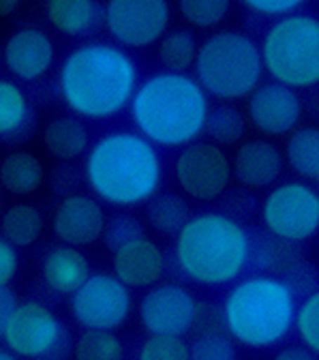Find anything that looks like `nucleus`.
<instances>
[{
    "mask_svg": "<svg viewBox=\"0 0 319 360\" xmlns=\"http://www.w3.org/2000/svg\"><path fill=\"white\" fill-rule=\"evenodd\" d=\"M283 281L289 285V290L296 296H308L315 290H319V273H317V268L313 264L304 262V259L289 270V273L283 277Z\"/></svg>",
    "mask_w": 319,
    "mask_h": 360,
    "instance_id": "37",
    "label": "nucleus"
},
{
    "mask_svg": "<svg viewBox=\"0 0 319 360\" xmlns=\"http://www.w3.org/2000/svg\"><path fill=\"white\" fill-rule=\"evenodd\" d=\"M225 330V320H223V309L214 307L210 302H200L197 313H195V322H193V333L206 335V333H221Z\"/></svg>",
    "mask_w": 319,
    "mask_h": 360,
    "instance_id": "38",
    "label": "nucleus"
},
{
    "mask_svg": "<svg viewBox=\"0 0 319 360\" xmlns=\"http://www.w3.org/2000/svg\"><path fill=\"white\" fill-rule=\"evenodd\" d=\"M285 165L300 180H315L319 174V124L298 127L285 142Z\"/></svg>",
    "mask_w": 319,
    "mask_h": 360,
    "instance_id": "26",
    "label": "nucleus"
},
{
    "mask_svg": "<svg viewBox=\"0 0 319 360\" xmlns=\"http://www.w3.org/2000/svg\"><path fill=\"white\" fill-rule=\"evenodd\" d=\"M18 304H20V300L11 288H0V324H5L11 318Z\"/></svg>",
    "mask_w": 319,
    "mask_h": 360,
    "instance_id": "41",
    "label": "nucleus"
},
{
    "mask_svg": "<svg viewBox=\"0 0 319 360\" xmlns=\"http://www.w3.org/2000/svg\"><path fill=\"white\" fill-rule=\"evenodd\" d=\"M247 124H249L247 114L238 105L219 103V105L210 108L204 135L208 142H212L221 148L236 146V144L240 146L245 133H247Z\"/></svg>",
    "mask_w": 319,
    "mask_h": 360,
    "instance_id": "29",
    "label": "nucleus"
},
{
    "mask_svg": "<svg viewBox=\"0 0 319 360\" xmlns=\"http://www.w3.org/2000/svg\"><path fill=\"white\" fill-rule=\"evenodd\" d=\"M245 7L255 15H261L266 20H275V22L302 11L300 0H247Z\"/></svg>",
    "mask_w": 319,
    "mask_h": 360,
    "instance_id": "36",
    "label": "nucleus"
},
{
    "mask_svg": "<svg viewBox=\"0 0 319 360\" xmlns=\"http://www.w3.org/2000/svg\"><path fill=\"white\" fill-rule=\"evenodd\" d=\"M230 7V0H180L178 13L189 26L208 30L227 18Z\"/></svg>",
    "mask_w": 319,
    "mask_h": 360,
    "instance_id": "31",
    "label": "nucleus"
},
{
    "mask_svg": "<svg viewBox=\"0 0 319 360\" xmlns=\"http://www.w3.org/2000/svg\"><path fill=\"white\" fill-rule=\"evenodd\" d=\"M73 180H75V169H73V167L60 165V167L54 169L50 185H52V189H54L56 193H63V198H65V195L77 193V191H73V189H75V183H73Z\"/></svg>",
    "mask_w": 319,
    "mask_h": 360,
    "instance_id": "40",
    "label": "nucleus"
},
{
    "mask_svg": "<svg viewBox=\"0 0 319 360\" xmlns=\"http://www.w3.org/2000/svg\"><path fill=\"white\" fill-rule=\"evenodd\" d=\"M251 262L259 268L261 275H272L283 279L294 266L302 262V251L300 245L281 240L266 234H259L253 238V255Z\"/></svg>",
    "mask_w": 319,
    "mask_h": 360,
    "instance_id": "24",
    "label": "nucleus"
},
{
    "mask_svg": "<svg viewBox=\"0 0 319 360\" xmlns=\"http://www.w3.org/2000/svg\"><path fill=\"white\" fill-rule=\"evenodd\" d=\"M131 309V288L114 273H93L71 296V315L84 330H118Z\"/></svg>",
    "mask_w": 319,
    "mask_h": 360,
    "instance_id": "12",
    "label": "nucleus"
},
{
    "mask_svg": "<svg viewBox=\"0 0 319 360\" xmlns=\"http://www.w3.org/2000/svg\"><path fill=\"white\" fill-rule=\"evenodd\" d=\"M191 360H236V341L227 330L197 335L191 341Z\"/></svg>",
    "mask_w": 319,
    "mask_h": 360,
    "instance_id": "34",
    "label": "nucleus"
},
{
    "mask_svg": "<svg viewBox=\"0 0 319 360\" xmlns=\"http://www.w3.org/2000/svg\"><path fill=\"white\" fill-rule=\"evenodd\" d=\"M193 71L208 97L221 103L249 99L266 75L257 41L240 30H219L206 37Z\"/></svg>",
    "mask_w": 319,
    "mask_h": 360,
    "instance_id": "6",
    "label": "nucleus"
},
{
    "mask_svg": "<svg viewBox=\"0 0 319 360\" xmlns=\"http://www.w3.org/2000/svg\"><path fill=\"white\" fill-rule=\"evenodd\" d=\"M18 268H20L18 249L7 240H0V288L11 285V281L18 275Z\"/></svg>",
    "mask_w": 319,
    "mask_h": 360,
    "instance_id": "39",
    "label": "nucleus"
},
{
    "mask_svg": "<svg viewBox=\"0 0 319 360\" xmlns=\"http://www.w3.org/2000/svg\"><path fill=\"white\" fill-rule=\"evenodd\" d=\"M140 69L129 52L110 41H86L58 69V93L82 120H110L131 108L140 88Z\"/></svg>",
    "mask_w": 319,
    "mask_h": 360,
    "instance_id": "1",
    "label": "nucleus"
},
{
    "mask_svg": "<svg viewBox=\"0 0 319 360\" xmlns=\"http://www.w3.org/2000/svg\"><path fill=\"white\" fill-rule=\"evenodd\" d=\"M34 127V112L30 99L13 79L0 82V135L5 142L26 140Z\"/></svg>",
    "mask_w": 319,
    "mask_h": 360,
    "instance_id": "22",
    "label": "nucleus"
},
{
    "mask_svg": "<svg viewBox=\"0 0 319 360\" xmlns=\"http://www.w3.org/2000/svg\"><path fill=\"white\" fill-rule=\"evenodd\" d=\"M191 206L185 195L178 193H157L148 204H146V219L150 228L161 234V236H178L185 225L191 221Z\"/></svg>",
    "mask_w": 319,
    "mask_h": 360,
    "instance_id": "27",
    "label": "nucleus"
},
{
    "mask_svg": "<svg viewBox=\"0 0 319 360\" xmlns=\"http://www.w3.org/2000/svg\"><path fill=\"white\" fill-rule=\"evenodd\" d=\"M294 330L298 333L302 345L319 356V290L304 296V300L298 304Z\"/></svg>",
    "mask_w": 319,
    "mask_h": 360,
    "instance_id": "33",
    "label": "nucleus"
},
{
    "mask_svg": "<svg viewBox=\"0 0 319 360\" xmlns=\"http://www.w3.org/2000/svg\"><path fill=\"white\" fill-rule=\"evenodd\" d=\"M45 180V167L41 159L30 150H13L0 165V185L11 195L26 198L41 189Z\"/></svg>",
    "mask_w": 319,
    "mask_h": 360,
    "instance_id": "23",
    "label": "nucleus"
},
{
    "mask_svg": "<svg viewBox=\"0 0 319 360\" xmlns=\"http://www.w3.org/2000/svg\"><path fill=\"white\" fill-rule=\"evenodd\" d=\"M259 217L270 236L302 245L319 234V189L306 180L279 183L266 193Z\"/></svg>",
    "mask_w": 319,
    "mask_h": 360,
    "instance_id": "9",
    "label": "nucleus"
},
{
    "mask_svg": "<svg viewBox=\"0 0 319 360\" xmlns=\"http://www.w3.org/2000/svg\"><path fill=\"white\" fill-rule=\"evenodd\" d=\"M253 236L240 219L206 210L193 214L174 238L176 268L189 281L206 288L236 283L251 264Z\"/></svg>",
    "mask_w": 319,
    "mask_h": 360,
    "instance_id": "4",
    "label": "nucleus"
},
{
    "mask_svg": "<svg viewBox=\"0 0 319 360\" xmlns=\"http://www.w3.org/2000/svg\"><path fill=\"white\" fill-rule=\"evenodd\" d=\"M197 304L200 302L185 285L169 281L146 290L138 313L148 335L185 337L193 330Z\"/></svg>",
    "mask_w": 319,
    "mask_h": 360,
    "instance_id": "13",
    "label": "nucleus"
},
{
    "mask_svg": "<svg viewBox=\"0 0 319 360\" xmlns=\"http://www.w3.org/2000/svg\"><path fill=\"white\" fill-rule=\"evenodd\" d=\"M144 225L140 219H135L133 214H114L108 219V225H105V234H103V243L105 247L114 253L118 251L120 247L138 240V238H144Z\"/></svg>",
    "mask_w": 319,
    "mask_h": 360,
    "instance_id": "35",
    "label": "nucleus"
},
{
    "mask_svg": "<svg viewBox=\"0 0 319 360\" xmlns=\"http://www.w3.org/2000/svg\"><path fill=\"white\" fill-rule=\"evenodd\" d=\"M270 82L292 90L319 86V18L298 11L268 26L259 43Z\"/></svg>",
    "mask_w": 319,
    "mask_h": 360,
    "instance_id": "7",
    "label": "nucleus"
},
{
    "mask_svg": "<svg viewBox=\"0 0 319 360\" xmlns=\"http://www.w3.org/2000/svg\"><path fill=\"white\" fill-rule=\"evenodd\" d=\"M200 54V43L195 34L187 28H174L169 30L157 45V58L167 73H182L187 75L195 69Z\"/></svg>",
    "mask_w": 319,
    "mask_h": 360,
    "instance_id": "28",
    "label": "nucleus"
},
{
    "mask_svg": "<svg viewBox=\"0 0 319 360\" xmlns=\"http://www.w3.org/2000/svg\"><path fill=\"white\" fill-rule=\"evenodd\" d=\"M108 214L103 202L88 193H71L60 198L52 214V232L60 245L90 247L103 238Z\"/></svg>",
    "mask_w": 319,
    "mask_h": 360,
    "instance_id": "15",
    "label": "nucleus"
},
{
    "mask_svg": "<svg viewBox=\"0 0 319 360\" xmlns=\"http://www.w3.org/2000/svg\"><path fill=\"white\" fill-rule=\"evenodd\" d=\"M90 275V262L77 247H52L41 262V279L45 288L58 296H73Z\"/></svg>",
    "mask_w": 319,
    "mask_h": 360,
    "instance_id": "19",
    "label": "nucleus"
},
{
    "mask_svg": "<svg viewBox=\"0 0 319 360\" xmlns=\"http://www.w3.org/2000/svg\"><path fill=\"white\" fill-rule=\"evenodd\" d=\"M18 7H20L18 0H0V15H3V18H9Z\"/></svg>",
    "mask_w": 319,
    "mask_h": 360,
    "instance_id": "44",
    "label": "nucleus"
},
{
    "mask_svg": "<svg viewBox=\"0 0 319 360\" xmlns=\"http://www.w3.org/2000/svg\"><path fill=\"white\" fill-rule=\"evenodd\" d=\"M45 18L56 32L82 39L103 26V7L95 0H50L45 5Z\"/></svg>",
    "mask_w": 319,
    "mask_h": 360,
    "instance_id": "20",
    "label": "nucleus"
},
{
    "mask_svg": "<svg viewBox=\"0 0 319 360\" xmlns=\"http://www.w3.org/2000/svg\"><path fill=\"white\" fill-rule=\"evenodd\" d=\"M73 360H124V343L116 330H82L73 341Z\"/></svg>",
    "mask_w": 319,
    "mask_h": 360,
    "instance_id": "30",
    "label": "nucleus"
},
{
    "mask_svg": "<svg viewBox=\"0 0 319 360\" xmlns=\"http://www.w3.org/2000/svg\"><path fill=\"white\" fill-rule=\"evenodd\" d=\"M304 112L319 124V86L308 90V99L304 101Z\"/></svg>",
    "mask_w": 319,
    "mask_h": 360,
    "instance_id": "43",
    "label": "nucleus"
},
{
    "mask_svg": "<svg viewBox=\"0 0 319 360\" xmlns=\"http://www.w3.org/2000/svg\"><path fill=\"white\" fill-rule=\"evenodd\" d=\"M225 330L236 343L266 349L281 343L296 326V294L272 275H251L232 285L221 304Z\"/></svg>",
    "mask_w": 319,
    "mask_h": 360,
    "instance_id": "5",
    "label": "nucleus"
},
{
    "mask_svg": "<svg viewBox=\"0 0 319 360\" xmlns=\"http://www.w3.org/2000/svg\"><path fill=\"white\" fill-rule=\"evenodd\" d=\"M167 259L148 236L133 240L112 253V273L131 290H150L163 283Z\"/></svg>",
    "mask_w": 319,
    "mask_h": 360,
    "instance_id": "18",
    "label": "nucleus"
},
{
    "mask_svg": "<svg viewBox=\"0 0 319 360\" xmlns=\"http://www.w3.org/2000/svg\"><path fill=\"white\" fill-rule=\"evenodd\" d=\"M5 349L22 360H67L73 341L58 315L39 300H24L11 318L0 324Z\"/></svg>",
    "mask_w": 319,
    "mask_h": 360,
    "instance_id": "8",
    "label": "nucleus"
},
{
    "mask_svg": "<svg viewBox=\"0 0 319 360\" xmlns=\"http://www.w3.org/2000/svg\"><path fill=\"white\" fill-rule=\"evenodd\" d=\"M210 108L195 75L159 71L140 84L129 112L135 131L157 148H185L204 135Z\"/></svg>",
    "mask_w": 319,
    "mask_h": 360,
    "instance_id": "3",
    "label": "nucleus"
},
{
    "mask_svg": "<svg viewBox=\"0 0 319 360\" xmlns=\"http://www.w3.org/2000/svg\"><path fill=\"white\" fill-rule=\"evenodd\" d=\"M45 228L43 214L32 204H13L3 212L0 219V234L3 240L11 243L15 249H28L39 243Z\"/></svg>",
    "mask_w": 319,
    "mask_h": 360,
    "instance_id": "25",
    "label": "nucleus"
},
{
    "mask_svg": "<svg viewBox=\"0 0 319 360\" xmlns=\"http://www.w3.org/2000/svg\"><path fill=\"white\" fill-rule=\"evenodd\" d=\"M41 142L50 157L63 163H69V161L79 159L82 155H88L90 146H93L90 144V133L84 120L73 114H63V116L52 118L43 127Z\"/></svg>",
    "mask_w": 319,
    "mask_h": 360,
    "instance_id": "21",
    "label": "nucleus"
},
{
    "mask_svg": "<svg viewBox=\"0 0 319 360\" xmlns=\"http://www.w3.org/2000/svg\"><path fill=\"white\" fill-rule=\"evenodd\" d=\"M317 247H319V234H317Z\"/></svg>",
    "mask_w": 319,
    "mask_h": 360,
    "instance_id": "47",
    "label": "nucleus"
},
{
    "mask_svg": "<svg viewBox=\"0 0 319 360\" xmlns=\"http://www.w3.org/2000/svg\"><path fill=\"white\" fill-rule=\"evenodd\" d=\"M272 360H317V354L311 352L306 345H287L279 349Z\"/></svg>",
    "mask_w": 319,
    "mask_h": 360,
    "instance_id": "42",
    "label": "nucleus"
},
{
    "mask_svg": "<svg viewBox=\"0 0 319 360\" xmlns=\"http://www.w3.org/2000/svg\"><path fill=\"white\" fill-rule=\"evenodd\" d=\"M0 360H22V358H18V356L11 354L9 349H3V352H0Z\"/></svg>",
    "mask_w": 319,
    "mask_h": 360,
    "instance_id": "45",
    "label": "nucleus"
},
{
    "mask_svg": "<svg viewBox=\"0 0 319 360\" xmlns=\"http://www.w3.org/2000/svg\"><path fill=\"white\" fill-rule=\"evenodd\" d=\"M3 58L11 77L20 82H37L52 69L56 48L48 32L34 26H24L9 34Z\"/></svg>",
    "mask_w": 319,
    "mask_h": 360,
    "instance_id": "16",
    "label": "nucleus"
},
{
    "mask_svg": "<svg viewBox=\"0 0 319 360\" xmlns=\"http://www.w3.org/2000/svg\"><path fill=\"white\" fill-rule=\"evenodd\" d=\"M84 180L99 202L135 208L161 193L163 161L157 146L138 131H112L90 146Z\"/></svg>",
    "mask_w": 319,
    "mask_h": 360,
    "instance_id": "2",
    "label": "nucleus"
},
{
    "mask_svg": "<svg viewBox=\"0 0 319 360\" xmlns=\"http://www.w3.org/2000/svg\"><path fill=\"white\" fill-rule=\"evenodd\" d=\"M315 183H317V189H319V174H317V178H315Z\"/></svg>",
    "mask_w": 319,
    "mask_h": 360,
    "instance_id": "46",
    "label": "nucleus"
},
{
    "mask_svg": "<svg viewBox=\"0 0 319 360\" xmlns=\"http://www.w3.org/2000/svg\"><path fill=\"white\" fill-rule=\"evenodd\" d=\"M283 167V150L266 138L245 140L232 157L234 180L245 191H263L277 187Z\"/></svg>",
    "mask_w": 319,
    "mask_h": 360,
    "instance_id": "17",
    "label": "nucleus"
},
{
    "mask_svg": "<svg viewBox=\"0 0 319 360\" xmlns=\"http://www.w3.org/2000/svg\"><path fill=\"white\" fill-rule=\"evenodd\" d=\"M247 120L263 138H289L304 118L298 90L277 82H263L247 99Z\"/></svg>",
    "mask_w": 319,
    "mask_h": 360,
    "instance_id": "14",
    "label": "nucleus"
},
{
    "mask_svg": "<svg viewBox=\"0 0 319 360\" xmlns=\"http://www.w3.org/2000/svg\"><path fill=\"white\" fill-rule=\"evenodd\" d=\"M234 178L232 159L225 148L197 140L185 148L174 159V180L182 195L193 202H216L221 200Z\"/></svg>",
    "mask_w": 319,
    "mask_h": 360,
    "instance_id": "10",
    "label": "nucleus"
},
{
    "mask_svg": "<svg viewBox=\"0 0 319 360\" xmlns=\"http://www.w3.org/2000/svg\"><path fill=\"white\" fill-rule=\"evenodd\" d=\"M135 360H191V343H187L185 337L148 335Z\"/></svg>",
    "mask_w": 319,
    "mask_h": 360,
    "instance_id": "32",
    "label": "nucleus"
},
{
    "mask_svg": "<svg viewBox=\"0 0 319 360\" xmlns=\"http://www.w3.org/2000/svg\"><path fill=\"white\" fill-rule=\"evenodd\" d=\"M171 9L165 0H112L103 7V26L122 50H144L169 32Z\"/></svg>",
    "mask_w": 319,
    "mask_h": 360,
    "instance_id": "11",
    "label": "nucleus"
}]
</instances>
